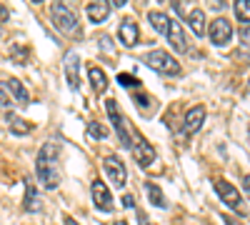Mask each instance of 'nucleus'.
<instances>
[{
	"mask_svg": "<svg viewBox=\"0 0 250 225\" xmlns=\"http://www.w3.org/2000/svg\"><path fill=\"white\" fill-rule=\"evenodd\" d=\"M58 158H60V150L55 143H45L38 153V163H35V173H38V180L45 190H55L60 185V165H58Z\"/></svg>",
	"mask_w": 250,
	"mask_h": 225,
	"instance_id": "nucleus-1",
	"label": "nucleus"
},
{
	"mask_svg": "<svg viewBox=\"0 0 250 225\" xmlns=\"http://www.w3.org/2000/svg\"><path fill=\"white\" fill-rule=\"evenodd\" d=\"M50 18H53L55 28H58L62 35H70V38H80V35H83L75 13H73L65 3H53V5H50Z\"/></svg>",
	"mask_w": 250,
	"mask_h": 225,
	"instance_id": "nucleus-2",
	"label": "nucleus"
},
{
	"mask_svg": "<svg viewBox=\"0 0 250 225\" xmlns=\"http://www.w3.org/2000/svg\"><path fill=\"white\" fill-rule=\"evenodd\" d=\"M143 63L148 68H153L155 73H163V75H178L180 73V63L168 50H150V53H145Z\"/></svg>",
	"mask_w": 250,
	"mask_h": 225,
	"instance_id": "nucleus-3",
	"label": "nucleus"
},
{
	"mask_svg": "<svg viewBox=\"0 0 250 225\" xmlns=\"http://www.w3.org/2000/svg\"><path fill=\"white\" fill-rule=\"evenodd\" d=\"M215 193L220 195V200L225 203L228 208H230L233 213H240V215H245V203H243V198H240V193H238V188L235 185H230L228 180H215Z\"/></svg>",
	"mask_w": 250,
	"mask_h": 225,
	"instance_id": "nucleus-4",
	"label": "nucleus"
},
{
	"mask_svg": "<svg viewBox=\"0 0 250 225\" xmlns=\"http://www.w3.org/2000/svg\"><path fill=\"white\" fill-rule=\"evenodd\" d=\"M208 35H210L213 45L223 48V45H228V43H230V38H233V25L228 23L225 18H215L213 23L208 25Z\"/></svg>",
	"mask_w": 250,
	"mask_h": 225,
	"instance_id": "nucleus-5",
	"label": "nucleus"
},
{
	"mask_svg": "<svg viewBox=\"0 0 250 225\" xmlns=\"http://www.w3.org/2000/svg\"><path fill=\"white\" fill-rule=\"evenodd\" d=\"M105 110H108V115H110V123H113V128H115L118 138H120V145H123V148H130L133 143H130V135H128V128H125L123 115L118 113L115 100H105Z\"/></svg>",
	"mask_w": 250,
	"mask_h": 225,
	"instance_id": "nucleus-6",
	"label": "nucleus"
},
{
	"mask_svg": "<svg viewBox=\"0 0 250 225\" xmlns=\"http://www.w3.org/2000/svg\"><path fill=\"white\" fill-rule=\"evenodd\" d=\"M130 153H133V158H135V163H138L140 168H150V163H155V148L145 138H138L133 143Z\"/></svg>",
	"mask_w": 250,
	"mask_h": 225,
	"instance_id": "nucleus-7",
	"label": "nucleus"
},
{
	"mask_svg": "<svg viewBox=\"0 0 250 225\" xmlns=\"http://www.w3.org/2000/svg\"><path fill=\"white\" fill-rule=\"evenodd\" d=\"M103 168H105L108 178L115 183L118 188H123V185H125V180H128V170H125V165H123V160H120V158L108 155L105 160H103Z\"/></svg>",
	"mask_w": 250,
	"mask_h": 225,
	"instance_id": "nucleus-8",
	"label": "nucleus"
},
{
	"mask_svg": "<svg viewBox=\"0 0 250 225\" xmlns=\"http://www.w3.org/2000/svg\"><path fill=\"white\" fill-rule=\"evenodd\" d=\"M93 203H95V208L103 210V213H110L113 210V195L108 190V185L103 180H93Z\"/></svg>",
	"mask_w": 250,
	"mask_h": 225,
	"instance_id": "nucleus-9",
	"label": "nucleus"
},
{
	"mask_svg": "<svg viewBox=\"0 0 250 225\" xmlns=\"http://www.w3.org/2000/svg\"><path fill=\"white\" fill-rule=\"evenodd\" d=\"M203 120H205V108L203 105L190 108L185 113V120H183V135H195L203 128Z\"/></svg>",
	"mask_w": 250,
	"mask_h": 225,
	"instance_id": "nucleus-10",
	"label": "nucleus"
},
{
	"mask_svg": "<svg viewBox=\"0 0 250 225\" xmlns=\"http://www.w3.org/2000/svg\"><path fill=\"white\" fill-rule=\"evenodd\" d=\"M65 78H68V85L73 90L80 88V55L75 50L65 53Z\"/></svg>",
	"mask_w": 250,
	"mask_h": 225,
	"instance_id": "nucleus-11",
	"label": "nucleus"
},
{
	"mask_svg": "<svg viewBox=\"0 0 250 225\" xmlns=\"http://www.w3.org/2000/svg\"><path fill=\"white\" fill-rule=\"evenodd\" d=\"M118 38H120V43L125 45V48H133L135 43H138V38H140V30H138V23L135 20H123L120 23V28H118Z\"/></svg>",
	"mask_w": 250,
	"mask_h": 225,
	"instance_id": "nucleus-12",
	"label": "nucleus"
},
{
	"mask_svg": "<svg viewBox=\"0 0 250 225\" xmlns=\"http://www.w3.org/2000/svg\"><path fill=\"white\" fill-rule=\"evenodd\" d=\"M168 43L175 48V50H180V53H185L188 50V38H185V30H183V25L178 23V20H170V28H168Z\"/></svg>",
	"mask_w": 250,
	"mask_h": 225,
	"instance_id": "nucleus-13",
	"label": "nucleus"
},
{
	"mask_svg": "<svg viewBox=\"0 0 250 225\" xmlns=\"http://www.w3.org/2000/svg\"><path fill=\"white\" fill-rule=\"evenodd\" d=\"M185 23L190 25V30H193L198 38L205 35V13H203L200 8H193L190 13H185Z\"/></svg>",
	"mask_w": 250,
	"mask_h": 225,
	"instance_id": "nucleus-14",
	"label": "nucleus"
},
{
	"mask_svg": "<svg viewBox=\"0 0 250 225\" xmlns=\"http://www.w3.org/2000/svg\"><path fill=\"white\" fill-rule=\"evenodd\" d=\"M88 78H90L95 93H105L108 90V75H105V70H100L98 65H90L88 68Z\"/></svg>",
	"mask_w": 250,
	"mask_h": 225,
	"instance_id": "nucleus-15",
	"label": "nucleus"
},
{
	"mask_svg": "<svg viewBox=\"0 0 250 225\" xmlns=\"http://www.w3.org/2000/svg\"><path fill=\"white\" fill-rule=\"evenodd\" d=\"M110 3H88V8H85V13H88V18L93 20V23H103V20H108V15H110Z\"/></svg>",
	"mask_w": 250,
	"mask_h": 225,
	"instance_id": "nucleus-16",
	"label": "nucleus"
},
{
	"mask_svg": "<svg viewBox=\"0 0 250 225\" xmlns=\"http://www.w3.org/2000/svg\"><path fill=\"white\" fill-rule=\"evenodd\" d=\"M5 85H8V90L13 93V98L18 100L20 105H28V103H30V95H28V88H25L23 83H20L18 78H10V80H8Z\"/></svg>",
	"mask_w": 250,
	"mask_h": 225,
	"instance_id": "nucleus-17",
	"label": "nucleus"
},
{
	"mask_svg": "<svg viewBox=\"0 0 250 225\" xmlns=\"http://www.w3.org/2000/svg\"><path fill=\"white\" fill-rule=\"evenodd\" d=\"M148 20H150V25L160 33V35H168V28H170V18L160 13V10H150L148 13Z\"/></svg>",
	"mask_w": 250,
	"mask_h": 225,
	"instance_id": "nucleus-18",
	"label": "nucleus"
},
{
	"mask_svg": "<svg viewBox=\"0 0 250 225\" xmlns=\"http://www.w3.org/2000/svg\"><path fill=\"white\" fill-rule=\"evenodd\" d=\"M23 208H25L28 213H38V210H40V200H38V193H35V185H33V183H25Z\"/></svg>",
	"mask_w": 250,
	"mask_h": 225,
	"instance_id": "nucleus-19",
	"label": "nucleus"
},
{
	"mask_svg": "<svg viewBox=\"0 0 250 225\" xmlns=\"http://www.w3.org/2000/svg\"><path fill=\"white\" fill-rule=\"evenodd\" d=\"M145 193H148V198H150V203L155 208H165L168 203H165V195L160 193V188L155 185V183H145Z\"/></svg>",
	"mask_w": 250,
	"mask_h": 225,
	"instance_id": "nucleus-20",
	"label": "nucleus"
},
{
	"mask_svg": "<svg viewBox=\"0 0 250 225\" xmlns=\"http://www.w3.org/2000/svg\"><path fill=\"white\" fill-rule=\"evenodd\" d=\"M8 123H10V130L15 133V135H28V133H33V125L28 120H20L18 115H8Z\"/></svg>",
	"mask_w": 250,
	"mask_h": 225,
	"instance_id": "nucleus-21",
	"label": "nucleus"
},
{
	"mask_svg": "<svg viewBox=\"0 0 250 225\" xmlns=\"http://www.w3.org/2000/svg\"><path fill=\"white\" fill-rule=\"evenodd\" d=\"M233 10H235L240 23H248L250 25V0H238V3L233 5Z\"/></svg>",
	"mask_w": 250,
	"mask_h": 225,
	"instance_id": "nucleus-22",
	"label": "nucleus"
},
{
	"mask_svg": "<svg viewBox=\"0 0 250 225\" xmlns=\"http://www.w3.org/2000/svg\"><path fill=\"white\" fill-rule=\"evenodd\" d=\"M118 83H120L123 88H135V85H140V80H135V78L128 75V73H118Z\"/></svg>",
	"mask_w": 250,
	"mask_h": 225,
	"instance_id": "nucleus-23",
	"label": "nucleus"
},
{
	"mask_svg": "<svg viewBox=\"0 0 250 225\" xmlns=\"http://www.w3.org/2000/svg\"><path fill=\"white\" fill-rule=\"evenodd\" d=\"M88 130H90V135H93V138H98V140L108 138V128H105V125H98V123H90Z\"/></svg>",
	"mask_w": 250,
	"mask_h": 225,
	"instance_id": "nucleus-24",
	"label": "nucleus"
},
{
	"mask_svg": "<svg viewBox=\"0 0 250 225\" xmlns=\"http://www.w3.org/2000/svg\"><path fill=\"white\" fill-rule=\"evenodd\" d=\"M13 58H15V60H23V63H25V60H28V50H25V48L13 45Z\"/></svg>",
	"mask_w": 250,
	"mask_h": 225,
	"instance_id": "nucleus-25",
	"label": "nucleus"
},
{
	"mask_svg": "<svg viewBox=\"0 0 250 225\" xmlns=\"http://www.w3.org/2000/svg\"><path fill=\"white\" fill-rule=\"evenodd\" d=\"M8 105H10V98H8V93L3 88H0V110H5Z\"/></svg>",
	"mask_w": 250,
	"mask_h": 225,
	"instance_id": "nucleus-26",
	"label": "nucleus"
},
{
	"mask_svg": "<svg viewBox=\"0 0 250 225\" xmlns=\"http://www.w3.org/2000/svg\"><path fill=\"white\" fill-rule=\"evenodd\" d=\"M240 40L250 48V25H243V30H240Z\"/></svg>",
	"mask_w": 250,
	"mask_h": 225,
	"instance_id": "nucleus-27",
	"label": "nucleus"
},
{
	"mask_svg": "<svg viewBox=\"0 0 250 225\" xmlns=\"http://www.w3.org/2000/svg\"><path fill=\"white\" fill-rule=\"evenodd\" d=\"M98 43H100V45H103V50H108V53H110V50H113V45H110V38H108V35H103V38H100V40H98Z\"/></svg>",
	"mask_w": 250,
	"mask_h": 225,
	"instance_id": "nucleus-28",
	"label": "nucleus"
},
{
	"mask_svg": "<svg viewBox=\"0 0 250 225\" xmlns=\"http://www.w3.org/2000/svg\"><path fill=\"white\" fill-rule=\"evenodd\" d=\"M135 103H138V105H143V108H148V105H150V98H148V95H143V98H140V95H135Z\"/></svg>",
	"mask_w": 250,
	"mask_h": 225,
	"instance_id": "nucleus-29",
	"label": "nucleus"
},
{
	"mask_svg": "<svg viewBox=\"0 0 250 225\" xmlns=\"http://www.w3.org/2000/svg\"><path fill=\"white\" fill-rule=\"evenodd\" d=\"M123 205H125V208H135V200H133V195H123Z\"/></svg>",
	"mask_w": 250,
	"mask_h": 225,
	"instance_id": "nucleus-30",
	"label": "nucleus"
},
{
	"mask_svg": "<svg viewBox=\"0 0 250 225\" xmlns=\"http://www.w3.org/2000/svg\"><path fill=\"white\" fill-rule=\"evenodd\" d=\"M243 190L248 193V198H250V175H245L243 178Z\"/></svg>",
	"mask_w": 250,
	"mask_h": 225,
	"instance_id": "nucleus-31",
	"label": "nucleus"
},
{
	"mask_svg": "<svg viewBox=\"0 0 250 225\" xmlns=\"http://www.w3.org/2000/svg\"><path fill=\"white\" fill-rule=\"evenodd\" d=\"M62 223H65V225H78V223H75L70 215H62Z\"/></svg>",
	"mask_w": 250,
	"mask_h": 225,
	"instance_id": "nucleus-32",
	"label": "nucleus"
},
{
	"mask_svg": "<svg viewBox=\"0 0 250 225\" xmlns=\"http://www.w3.org/2000/svg\"><path fill=\"white\" fill-rule=\"evenodd\" d=\"M223 220H225V223H228V225H238V220H233V218H230V215H223Z\"/></svg>",
	"mask_w": 250,
	"mask_h": 225,
	"instance_id": "nucleus-33",
	"label": "nucleus"
},
{
	"mask_svg": "<svg viewBox=\"0 0 250 225\" xmlns=\"http://www.w3.org/2000/svg\"><path fill=\"white\" fill-rule=\"evenodd\" d=\"M138 220H140V225H150V223H148V218H145L143 213H138Z\"/></svg>",
	"mask_w": 250,
	"mask_h": 225,
	"instance_id": "nucleus-34",
	"label": "nucleus"
},
{
	"mask_svg": "<svg viewBox=\"0 0 250 225\" xmlns=\"http://www.w3.org/2000/svg\"><path fill=\"white\" fill-rule=\"evenodd\" d=\"M5 18H8V8L0 5V20H5Z\"/></svg>",
	"mask_w": 250,
	"mask_h": 225,
	"instance_id": "nucleus-35",
	"label": "nucleus"
},
{
	"mask_svg": "<svg viewBox=\"0 0 250 225\" xmlns=\"http://www.w3.org/2000/svg\"><path fill=\"white\" fill-rule=\"evenodd\" d=\"M113 225H128V223H125V220H118V223H113Z\"/></svg>",
	"mask_w": 250,
	"mask_h": 225,
	"instance_id": "nucleus-36",
	"label": "nucleus"
},
{
	"mask_svg": "<svg viewBox=\"0 0 250 225\" xmlns=\"http://www.w3.org/2000/svg\"><path fill=\"white\" fill-rule=\"evenodd\" d=\"M248 90H250V88H248Z\"/></svg>",
	"mask_w": 250,
	"mask_h": 225,
	"instance_id": "nucleus-37",
	"label": "nucleus"
}]
</instances>
